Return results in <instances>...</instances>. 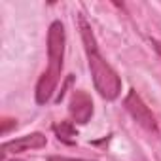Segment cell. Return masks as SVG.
<instances>
[{
  "label": "cell",
  "instance_id": "6da1fadb",
  "mask_svg": "<svg viewBox=\"0 0 161 161\" xmlns=\"http://www.w3.org/2000/svg\"><path fill=\"white\" fill-rule=\"evenodd\" d=\"M78 25H80V34H82V42H84V49H86V55H87V64H89V70H91V76H93L95 89L99 91V95L103 99L116 101L121 93L119 74L112 68V64L99 51L93 29L82 14L78 15Z\"/></svg>",
  "mask_w": 161,
  "mask_h": 161
},
{
  "label": "cell",
  "instance_id": "7a4b0ae2",
  "mask_svg": "<svg viewBox=\"0 0 161 161\" xmlns=\"http://www.w3.org/2000/svg\"><path fill=\"white\" fill-rule=\"evenodd\" d=\"M64 44H66L64 25L61 21H53L47 31V68L42 72L38 84H36V91H34V99L38 104L49 103L61 82Z\"/></svg>",
  "mask_w": 161,
  "mask_h": 161
},
{
  "label": "cell",
  "instance_id": "3957f363",
  "mask_svg": "<svg viewBox=\"0 0 161 161\" xmlns=\"http://www.w3.org/2000/svg\"><path fill=\"white\" fill-rule=\"evenodd\" d=\"M123 106H125V110L131 114V118H133L142 129H146L148 133H153V135L159 133V125H157L155 116L152 114V110L146 106V103L140 99V95H138L135 89H131V91L127 93V97L123 99Z\"/></svg>",
  "mask_w": 161,
  "mask_h": 161
},
{
  "label": "cell",
  "instance_id": "277c9868",
  "mask_svg": "<svg viewBox=\"0 0 161 161\" xmlns=\"http://www.w3.org/2000/svg\"><path fill=\"white\" fill-rule=\"evenodd\" d=\"M68 114H70L72 121L80 123V125H86V123L91 121V118H93V101H91L87 91L78 89V91L72 93L70 103H68Z\"/></svg>",
  "mask_w": 161,
  "mask_h": 161
},
{
  "label": "cell",
  "instance_id": "5b68a950",
  "mask_svg": "<svg viewBox=\"0 0 161 161\" xmlns=\"http://www.w3.org/2000/svg\"><path fill=\"white\" fill-rule=\"evenodd\" d=\"M46 144H47L46 135H42V133H31V135L19 136L15 140L4 142L2 144V157H6L8 153H21V152H27V150H38V148H44Z\"/></svg>",
  "mask_w": 161,
  "mask_h": 161
},
{
  "label": "cell",
  "instance_id": "8992f818",
  "mask_svg": "<svg viewBox=\"0 0 161 161\" xmlns=\"http://www.w3.org/2000/svg\"><path fill=\"white\" fill-rule=\"evenodd\" d=\"M53 131L57 135V138L64 144H74L76 142V127H74V121H59L53 125Z\"/></svg>",
  "mask_w": 161,
  "mask_h": 161
},
{
  "label": "cell",
  "instance_id": "52a82bcc",
  "mask_svg": "<svg viewBox=\"0 0 161 161\" xmlns=\"http://www.w3.org/2000/svg\"><path fill=\"white\" fill-rule=\"evenodd\" d=\"M47 161H95V159H74V157H64V155H49Z\"/></svg>",
  "mask_w": 161,
  "mask_h": 161
},
{
  "label": "cell",
  "instance_id": "ba28073f",
  "mask_svg": "<svg viewBox=\"0 0 161 161\" xmlns=\"http://www.w3.org/2000/svg\"><path fill=\"white\" fill-rule=\"evenodd\" d=\"M12 127H17V121L15 119H4L2 121V135H8Z\"/></svg>",
  "mask_w": 161,
  "mask_h": 161
},
{
  "label": "cell",
  "instance_id": "9c48e42d",
  "mask_svg": "<svg viewBox=\"0 0 161 161\" xmlns=\"http://www.w3.org/2000/svg\"><path fill=\"white\" fill-rule=\"evenodd\" d=\"M150 42H152V46H153V49H155V53H157V55L161 57V42H159V40H155V38H152Z\"/></svg>",
  "mask_w": 161,
  "mask_h": 161
},
{
  "label": "cell",
  "instance_id": "30bf717a",
  "mask_svg": "<svg viewBox=\"0 0 161 161\" xmlns=\"http://www.w3.org/2000/svg\"><path fill=\"white\" fill-rule=\"evenodd\" d=\"M2 161H8V159H2ZM14 161H19V159H14Z\"/></svg>",
  "mask_w": 161,
  "mask_h": 161
}]
</instances>
